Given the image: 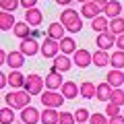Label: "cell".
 Returning a JSON list of instances; mask_svg holds the SVG:
<instances>
[{
	"instance_id": "cell-1",
	"label": "cell",
	"mask_w": 124,
	"mask_h": 124,
	"mask_svg": "<svg viewBox=\"0 0 124 124\" xmlns=\"http://www.w3.org/2000/svg\"><path fill=\"white\" fill-rule=\"evenodd\" d=\"M31 95L29 91H25V89H13L10 93H6L4 95V101L6 106H10L13 110H23V108L31 106Z\"/></svg>"
},
{
	"instance_id": "cell-2",
	"label": "cell",
	"mask_w": 124,
	"mask_h": 124,
	"mask_svg": "<svg viewBox=\"0 0 124 124\" xmlns=\"http://www.w3.org/2000/svg\"><path fill=\"white\" fill-rule=\"evenodd\" d=\"M64 95L62 93H58V91H46V93H41V103H44V108H54V110H58V108L64 103Z\"/></svg>"
},
{
	"instance_id": "cell-3",
	"label": "cell",
	"mask_w": 124,
	"mask_h": 124,
	"mask_svg": "<svg viewBox=\"0 0 124 124\" xmlns=\"http://www.w3.org/2000/svg\"><path fill=\"white\" fill-rule=\"evenodd\" d=\"M44 85H46V79H41L39 75H29L25 81V91H29L31 95H39L44 91Z\"/></svg>"
},
{
	"instance_id": "cell-4",
	"label": "cell",
	"mask_w": 124,
	"mask_h": 124,
	"mask_svg": "<svg viewBox=\"0 0 124 124\" xmlns=\"http://www.w3.org/2000/svg\"><path fill=\"white\" fill-rule=\"evenodd\" d=\"M19 50H21L25 56H35L37 52H41V44H37L35 37H25V39H21V44H19Z\"/></svg>"
},
{
	"instance_id": "cell-5",
	"label": "cell",
	"mask_w": 124,
	"mask_h": 124,
	"mask_svg": "<svg viewBox=\"0 0 124 124\" xmlns=\"http://www.w3.org/2000/svg\"><path fill=\"white\" fill-rule=\"evenodd\" d=\"M60 54V41L52 39V37H46L41 41V56L44 58H56Z\"/></svg>"
},
{
	"instance_id": "cell-6",
	"label": "cell",
	"mask_w": 124,
	"mask_h": 124,
	"mask_svg": "<svg viewBox=\"0 0 124 124\" xmlns=\"http://www.w3.org/2000/svg\"><path fill=\"white\" fill-rule=\"evenodd\" d=\"M72 62H75V66L79 68H87L89 64H93V54L85 48H79L75 54H72Z\"/></svg>"
},
{
	"instance_id": "cell-7",
	"label": "cell",
	"mask_w": 124,
	"mask_h": 124,
	"mask_svg": "<svg viewBox=\"0 0 124 124\" xmlns=\"http://www.w3.org/2000/svg\"><path fill=\"white\" fill-rule=\"evenodd\" d=\"M21 120H23V124H39L41 122V112L35 110L33 106H27L21 110Z\"/></svg>"
},
{
	"instance_id": "cell-8",
	"label": "cell",
	"mask_w": 124,
	"mask_h": 124,
	"mask_svg": "<svg viewBox=\"0 0 124 124\" xmlns=\"http://www.w3.org/2000/svg\"><path fill=\"white\" fill-rule=\"evenodd\" d=\"M62 85H64V81H62V72L56 70V68H52V70L46 75V87H48L50 91H56V89H62Z\"/></svg>"
},
{
	"instance_id": "cell-9",
	"label": "cell",
	"mask_w": 124,
	"mask_h": 124,
	"mask_svg": "<svg viewBox=\"0 0 124 124\" xmlns=\"http://www.w3.org/2000/svg\"><path fill=\"white\" fill-rule=\"evenodd\" d=\"M116 37L112 31H103V33H97V39H95V46H99V50H110L112 46H116Z\"/></svg>"
},
{
	"instance_id": "cell-10",
	"label": "cell",
	"mask_w": 124,
	"mask_h": 124,
	"mask_svg": "<svg viewBox=\"0 0 124 124\" xmlns=\"http://www.w3.org/2000/svg\"><path fill=\"white\" fill-rule=\"evenodd\" d=\"M46 37H52V39H56V41L64 39V37H66V27L62 25L60 21L50 23V27H48V35H46Z\"/></svg>"
},
{
	"instance_id": "cell-11",
	"label": "cell",
	"mask_w": 124,
	"mask_h": 124,
	"mask_svg": "<svg viewBox=\"0 0 124 124\" xmlns=\"http://www.w3.org/2000/svg\"><path fill=\"white\" fill-rule=\"evenodd\" d=\"M101 13H103V10L99 8V6L95 4L93 0H91V2H85V4L81 6V17H85V19H91V21H93L95 17H99Z\"/></svg>"
},
{
	"instance_id": "cell-12",
	"label": "cell",
	"mask_w": 124,
	"mask_h": 124,
	"mask_svg": "<svg viewBox=\"0 0 124 124\" xmlns=\"http://www.w3.org/2000/svg\"><path fill=\"white\" fill-rule=\"evenodd\" d=\"M72 64H75V62H72L66 54H58V56L54 58L52 68H56V70H60V72H66V70H70V68H72Z\"/></svg>"
},
{
	"instance_id": "cell-13",
	"label": "cell",
	"mask_w": 124,
	"mask_h": 124,
	"mask_svg": "<svg viewBox=\"0 0 124 124\" xmlns=\"http://www.w3.org/2000/svg\"><path fill=\"white\" fill-rule=\"evenodd\" d=\"M106 83H110L112 87H124V72L120 68H112L110 72L106 75Z\"/></svg>"
},
{
	"instance_id": "cell-14",
	"label": "cell",
	"mask_w": 124,
	"mask_h": 124,
	"mask_svg": "<svg viewBox=\"0 0 124 124\" xmlns=\"http://www.w3.org/2000/svg\"><path fill=\"white\" fill-rule=\"evenodd\" d=\"M6 64L10 66V70H19V68L25 64V54H23L21 50L10 52V54H8V60H6Z\"/></svg>"
},
{
	"instance_id": "cell-15",
	"label": "cell",
	"mask_w": 124,
	"mask_h": 124,
	"mask_svg": "<svg viewBox=\"0 0 124 124\" xmlns=\"http://www.w3.org/2000/svg\"><path fill=\"white\" fill-rule=\"evenodd\" d=\"M25 21L29 23L31 27H39L41 25V21H44V13H41L39 8H29V10H25Z\"/></svg>"
},
{
	"instance_id": "cell-16",
	"label": "cell",
	"mask_w": 124,
	"mask_h": 124,
	"mask_svg": "<svg viewBox=\"0 0 124 124\" xmlns=\"http://www.w3.org/2000/svg\"><path fill=\"white\" fill-rule=\"evenodd\" d=\"M25 81H27V77L21 70H10L8 72V85L13 89H25Z\"/></svg>"
},
{
	"instance_id": "cell-17",
	"label": "cell",
	"mask_w": 124,
	"mask_h": 124,
	"mask_svg": "<svg viewBox=\"0 0 124 124\" xmlns=\"http://www.w3.org/2000/svg\"><path fill=\"white\" fill-rule=\"evenodd\" d=\"M62 95L66 99H75L77 95H81V87L75 81H64V85H62Z\"/></svg>"
},
{
	"instance_id": "cell-18",
	"label": "cell",
	"mask_w": 124,
	"mask_h": 124,
	"mask_svg": "<svg viewBox=\"0 0 124 124\" xmlns=\"http://www.w3.org/2000/svg\"><path fill=\"white\" fill-rule=\"evenodd\" d=\"M81 19V15H79V10H75V8H64L60 13V23L64 27H68V25H72L75 21H79Z\"/></svg>"
},
{
	"instance_id": "cell-19",
	"label": "cell",
	"mask_w": 124,
	"mask_h": 124,
	"mask_svg": "<svg viewBox=\"0 0 124 124\" xmlns=\"http://www.w3.org/2000/svg\"><path fill=\"white\" fill-rule=\"evenodd\" d=\"M15 25H17L15 13H6V10H2V13H0V29H2V31H10Z\"/></svg>"
},
{
	"instance_id": "cell-20",
	"label": "cell",
	"mask_w": 124,
	"mask_h": 124,
	"mask_svg": "<svg viewBox=\"0 0 124 124\" xmlns=\"http://www.w3.org/2000/svg\"><path fill=\"white\" fill-rule=\"evenodd\" d=\"M13 33L19 37V39H25V37H31V25L27 21H17V25L13 27Z\"/></svg>"
},
{
	"instance_id": "cell-21",
	"label": "cell",
	"mask_w": 124,
	"mask_h": 124,
	"mask_svg": "<svg viewBox=\"0 0 124 124\" xmlns=\"http://www.w3.org/2000/svg\"><path fill=\"white\" fill-rule=\"evenodd\" d=\"M60 122V112L54 108H46L41 112V124H58Z\"/></svg>"
},
{
	"instance_id": "cell-22",
	"label": "cell",
	"mask_w": 124,
	"mask_h": 124,
	"mask_svg": "<svg viewBox=\"0 0 124 124\" xmlns=\"http://www.w3.org/2000/svg\"><path fill=\"white\" fill-rule=\"evenodd\" d=\"M91 29L97 31V33H103V31L110 29V19L106 17V15H99V17H95L91 21Z\"/></svg>"
},
{
	"instance_id": "cell-23",
	"label": "cell",
	"mask_w": 124,
	"mask_h": 124,
	"mask_svg": "<svg viewBox=\"0 0 124 124\" xmlns=\"http://www.w3.org/2000/svg\"><path fill=\"white\" fill-rule=\"evenodd\" d=\"M120 13H122V4H120L118 0H110V2L106 4V8H103V15H106L108 19L120 17Z\"/></svg>"
},
{
	"instance_id": "cell-24",
	"label": "cell",
	"mask_w": 124,
	"mask_h": 124,
	"mask_svg": "<svg viewBox=\"0 0 124 124\" xmlns=\"http://www.w3.org/2000/svg\"><path fill=\"white\" fill-rule=\"evenodd\" d=\"M95 95H97V85L91 83V81H83V83H81V97L93 99Z\"/></svg>"
},
{
	"instance_id": "cell-25",
	"label": "cell",
	"mask_w": 124,
	"mask_h": 124,
	"mask_svg": "<svg viewBox=\"0 0 124 124\" xmlns=\"http://www.w3.org/2000/svg\"><path fill=\"white\" fill-rule=\"evenodd\" d=\"M110 62H112V56L106 52V50H97V52H93V64H95V66L101 68V66H108Z\"/></svg>"
},
{
	"instance_id": "cell-26",
	"label": "cell",
	"mask_w": 124,
	"mask_h": 124,
	"mask_svg": "<svg viewBox=\"0 0 124 124\" xmlns=\"http://www.w3.org/2000/svg\"><path fill=\"white\" fill-rule=\"evenodd\" d=\"M112 91H114V87H112L110 83H99L97 85V95H95V97H97L99 101H110Z\"/></svg>"
},
{
	"instance_id": "cell-27",
	"label": "cell",
	"mask_w": 124,
	"mask_h": 124,
	"mask_svg": "<svg viewBox=\"0 0 124 124\" xmlns=\"http://www.w3.org/2000/svg\"><path fill=\"white\" fill-rule=\"evenodd\" d=\"M77 50H79V48H77V41L72 39L70 35H66L64 39H60V52L62 54H66V56H68V54H75Z\"/></svg>"
},
{
	"instance_id": "cell-28",
	"label": "cell",
	"mask_w": 124,
	"mask_h": 124,
	"mask_svg": "<svg viewBox=\"0 0 124 124\" xmlns=\"http://www.w3.org/2000/svg\"><path fill=\"white\" fill-rule=\"evenodd\" d=\"M0 124H15V112L10 106H4L0 110Z\"/></svg>"
},
{
	"instance_id": "cell-29",
	"label": "cell",
	"mask_w": 124,
	"mask_h": 124,
	"mask_svg": "<svg viewBox=\"0 0 124 124\" xmlns=\"http://www.w3.org/2000/svg\"><path fill=\"white\" fill-rule=\"evenodd\" d=\"M114 35H122L124 33V19L122 17H116V19H110V29Z\"/></svg>"
},
{
	"instance_id": "cell-30",
	"label": "cell",
	"mask_w": 124,
	"mask_h": 124,
	"mask_svg": "<svg viewBox=\"0 0 124 124\" xmlns=\"http://www.w3.org/2000/svg\"><path fill=\"white\" fill-rule=\"evenodd\" d=\"M112 68H120L122 70L124 68V50H116L114 54H112Z\"/></svg>"
},
{
	"instance_id": "cell-31",
	"label": "cell",
	"mask_w": 124,
	"mask_h": 124,
	"mask_svg": "<svg viewBox=\"0 0 124 124\" xmlns=\"http://www.w3.org/2000/svg\"><path fill=\"white\" fill-rule=\"evenodd\" d=\"M110 101H112V103H116V106H120V108L124 106V89H122V87H116L114 91H112Z\"/></svg>"
},
{
	"instance_id": "cell-32",
	"label": "cell",
	"mask_w": 124,
	"mask_h": 124,
	"mask_svg": "<svg viewBox=\"0 0 124 124\" xmlns=\"http://www.w3.org/2000/svg\"><path fill=\"white\" fill-rule=\"evenodd\" d=\"M19 4H21V0H0V8L6 13H15Z\"/></svg>"
},
{
	"instance_id": "cell-33",
	"label": "cell",
	"mask_w": 124,
	"mask_h": 124,
	"mask_svg": "<svg viewBox=\"0 0 124 124\" xmlns=\"http://www.w3.org/2000/svg\"><path fill=\"white\" fill-rule=\"evenodd\" d=\"M75 118H77V122H89L91 114H89V110H85V108H79V110H75Z\"/></svg>"
},
{
	"instance_id": "cell-34",
	"label": "cell",
	"mask_w": 124,
	"mask_h": 124,
	"mask_svg": "<svg viewBox=\"0 0 124 124\" xmlns=\"http://www.w3.org/2000/svg\"><path fill=\"white\" fill-rule=\"evenodd\" d=\"M89 124H110V118L106 114H91Z\"/></svg>"
},
{
	"instance_id": "cell-35",
	"label": "cell",
	"mask_w": 124,
	"mask_h": 124,
	"mask_svg": "<svg viewBox=\"0 0 124 124\" xmlns=\"http://www.w3.org/2000/svg\"><path fill=\"white\" fill-rule=\"evenodd\" d=\"M58 124H77V118L70 112H60V122Z\"/></svg>"
},
{
	"instance_id": "cell-36",
	"label": "cell",
	"mask_w": 124,
	"mask_h": 124,
	"mask_svg": "<svg viewBox=\"0 0 124 124\" xmlns=\"http://www.w3.org/2000/svg\"><path fill=\"white\" fill-rule=\"evenodd\" d=\"M118 114H120V106L108 101V106H106V116H108V118H114V116H118Z\"/></svg>"
},
{
	"instance_id": "cell-37",
	"label": "cell",
	"mask_w": 124,
	"mask_h": 124,
	"mask_svg": "<svg viewBox=\"0 0 124 124\" xmlns=\"http://www.w3.org/2000/svg\"><path fill=\"white\" fill-rule=\"evenodd\" d=\"M81 29H83V19H79V21H75L72 25H68V27H66L68 33H79Z\"/></svg>"
},
{
	"instance_id": "cell-38",
	"label": "cell",
	"mask_w": 124,
	"mask_h": 124,
	"mask_svg": "<svg viewBox=\"0 0 124 124\" xmlns=\"http://www.w3.org/2000/svg\"><path fill=\"white\" fill-rule=\"evenodd\" d=\"M35 4H37V0H21V6L25 10H29V8H35Z\"/></svg>"
},
{
	"instance_id": "cell-39",
	"label": "cell",
	"mask_w": 124,
	"mask_h": 124,
	"mask_svg": "<svg viewBox=\"0 0 124 124\" xmlns=\"http://www.w3.org/2000/svg\"><path fill=\"white\" fill-rule=\"evenodd\" d=\"M110 124H124V114H118L114 118H110Z\"/></svg>"
},
{
	"instance_id": "cell-40",
	"label": "cell",
	"mask_w": 124,
	"mask_h": 124,
	"mask_svg": "<svg viewBox=\"0 0 124 124\" xmlns=\"http://www.w3.org/2000/svg\"><path fill=\"white\" fill-rule=\"evenodd\" d=\"M116 48H118V50H124V33L116 37Z\"/></svg>"
},
{
	"instance_id": "cell-41",
	"label": "cell",
	"mask_w": 124,
	"mask_h": 124,
	"mask_svg": "<svg viewBox=\"0 0 124 124\" xmlns=\"http://www.w3.org/2000/svg\"><path fill=\"white\" fill-rule=\"evenodd\" d=\"M6 85H8V75L2 72V75H0V87H6Z\"/></svg>"
},
{
	"instance_id": "cell-42",
	"label": "cell",
	"mask_w": 124,
	"mask_h": 124,
	"mask_svg": "<svg viewBox=\"0 0 124 124\" xmlns=\"http://www.w3.org/2000/svg\"><path fill=\"white\" fill-rule=\"evenodd\" d=\"M6 60H8V54L4 50H0V64H6Z\"/></svg>"
},
{
	"instance_id": "cell-43",
	"label": "cell",
	"mask_w": 124,
	"mask_h": 124,
	"mask_svg": "<svg viewBox=\"0 0 124 124\" xmlns=\"http://www.w3.org/2000/svg\"><path fill=\"white\" fill-rule=\"evenodd\" d=\"M93 2H95V4H97L99 8L103 10V8H106V4H108V2H110V0H93Z\"/></svg>"
},
{
	"instance_id": "cell-44",
	"label": "cell",
	"mask_w": 124,
	"mask_h": 124,
	"mask_svg": "<svg viewBox=\"0 0 124 124\" xmlns=\"http://www.w3.org/2000/svg\"><path fill=\"white\" fill-rule=\"evenodd\" d=\"M56 2H58V4H60V6H68V4H70V2H72V0H56Z\"/></svg>"
},
{
	"instance_id": "cell-45",
	"label": "cell",
	"mask_w": 124,
	"mask_h": 124,
	"mask_svg": "<svg viewBox=\"0 0 124 124\" xmlns=\"http://www.w3.org/2000/svg\"><path fill=\"white\" fill-rule=\"evenodd\" d=\"M79 2H81V4H85V2H91V0H79Z\"/></svg>"
},
{
	"instance_id": "cell-46",
	"label": "cell",
	"mask_w": 124,
	"mask_h": 124,
	"mask_svg": "<svg viewBox=\"0 0 124 124\" xmlns=\"http://www.w3.org/2000/svg\"><path fill=\"white\" fill-rule=\"evenodd\" d=\"M77 124H89V122H77Z\"/></svg>"
},
{
	"instance_id": "cell-47",
	"label": "cell",
	"mask_w": 124,
	"mask_h": 124,
	"mask_svg": "<svg viewBox=\"0 0 124 124\" xmlns=\"http://www.w3.org/2000/svg\"><path fill=\"white\" fill-rule=\"evenodd\" d=\"M15 124H17V122H15Z\"/></svg>"
},
{
	"instance_id": "cell-48",
	"label": "cell",
	"mask_w": 124,
	"mask_h": 124,
	"mask_svg": "<svg viewBox=\"0 0 124 124\" xmlns=\"http://www.w3.org/2000/svg\"><path fill=\"white\" fill-rule=\"evenodd\" d=\"M122 114H124V112H122Z\"/></svg>"
},
{
	"instance_id": "cell-49",
	"label": "cell",
	"mask_w": 124,
	"mask_h": 124,
	"mask_svg": "<svg viewBox=\"0 0 124 124\" xmlns=\"http://www.w3.org/2000/svg\"><path fill=\"white\" fill-rule=\"evenodd\" d=\"M122 89H124V87H122Z\"/></svg>"
}]
</instances>
